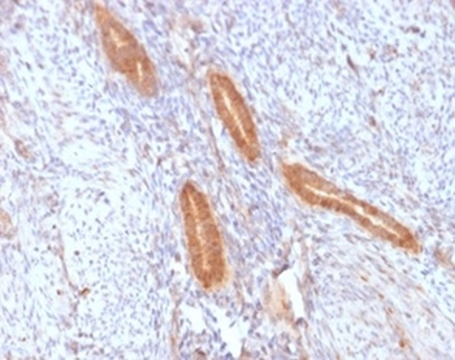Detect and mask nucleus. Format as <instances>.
Returning <instances> with one entry per match:
<instances>
[{"label": "nucleus", "mask_w": 455, "mask_h": 360, "mask_svg": "<svg viewBox=\"0 0 455 360\" xmlns=\"http://www.w3.org/2000/svg\"><path fill=\"white\" fill-rule=\"evenodd\" d=\"M210 89L216 112L238 150L246 160L255 162L260 156L259 137L243 95L232 80L220 72L211 73Z\"/></svg>", "instance_id": "4"}, {"label": "nucleus", "mask_w": 455, "mask_h": 360, "mask_svg": "<svg viewBox=\"0 0 455 360\" xmlns=\"http://www.w3.org/2000/svg\"><path fill=\"white\" fill-rule=\"evenodd\" d=\"M283 174L289 188L308 206L324 208L344 213L368 230L371 235L390 242L409 252H419V244L412 233L392 216L381 212L363 201H358L347 191L300 164H283Z\"/></svg>", "instance_id": "1"}, {"label": "nucleus", "mask_w": 455, "mask_h": 360, "mask_svg": "<svg viewBox=\"0 0 455 360\" xmlns=\"http://www.w3.org/2000/svg\"><path fill=\"white\" fill-rule=\"evenodd\" d=\"M103 49L112 67L145 97L158 92L156 69L145 49L109 11L102 5L95 8Z\"/></svg>", "instance_id": "3"}, {"label": "nucleus", "mask_w": 455, "mask_h": 360, "mask_svg": "<svg viewBox=\"0 0 455 360\" xmlns=\"http://www.w3.org/2000/svg\"><path fill=\"white\" fill-rule=\"evenodd\" d=\"M180 201L193 274L204 289L218 288L227 278L226 252L209 201L192 182Z\"/></svg>", "instance_id": "2"}]
</instances>
